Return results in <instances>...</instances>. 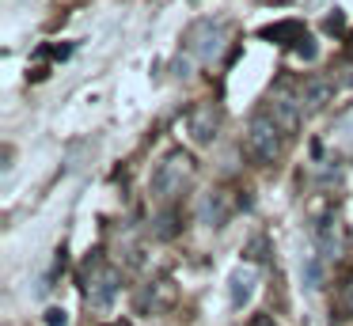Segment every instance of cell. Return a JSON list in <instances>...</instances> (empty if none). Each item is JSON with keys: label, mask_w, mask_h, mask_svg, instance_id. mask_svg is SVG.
<instances>
[{"label": "cell", "mask_w": 353, "mask_h": 326, "mask_svg": "<svg viewBox=\"0 0 353 326\" xmlns=\"http://www.w3.org/2000/svg\"><path fill=\"white\" fill-rule=\"evenodd\" d=\"M285 144H289V133H285L281 121H277L266 106L254 110L251 121H247V136H243L247 159L259 163V167H270V163H277V159L285 156Z\"/></svg>", "instance_id": "obj_1"}, {"label": "cell", "mask_w": 353, "mask_h": 326, "mask_svg": "<svg viewBox=\"0 0 353 326\" xmlns=\"http://www.w3.org/2000/svg\"><path fill=\"white\" fill-rule=\"evenodd\" d=\"M194 174H198V163H194L190 152H183V148L168 152L152 171V197L163 205H171L175 197H183L186 190H190Z\"/></svg>", "instance_id": "obj_2"}, {"label": "cell", "mask_w": 353, "mask_h": 326, "mask_svg": "<svg viewBox=\"0 0 353 326\" xmlns=\"http://www.w3.org/2000/svg\"><path fill=\"white\" fill-rule=\"evenodd\" d=\"M118 288H122V273L114 269L110 262H103V258H92L88 262V273H84V296L92 307L107 311L110 303H114Z\"/></svg>", "instance_id": "obj_3"}, {"label": "cell", "mask_w": 353, "mask_h": 326, "mask_svg": "<svg viewBox=\"0 0 353 326\" xmlns=\"http://www.w3.org/2000/svg\"><path fill=\"white\" fill-rule=\"evenodd\" d=\"M224 42H228V27H224L221 19L190 23V30H186V38H183L186 53H194L198 61H216L221 50H224Z\"/></svg>", "instance_id": "obj_4"}, {"label": "cell", "mask_w": 353, "mask_h": 326, "mask_svg": "<svg viewBox=\"0 0 353 326\" xmlns=\"http://www.w3.org/2000/svg\"><path fill=\"white\" fill-rule=\"evenodd\" d=\"M179 303V288L171 277H156L148 281V285H141V292L133 296V307H137V315H163V311H171Z\"/></svg>", "instance_id": "obj_5"}, {"label": "cell", "mask_w": 353, "mask_h": 326, "mask_svg": "<svg viewBox=\"0 0 353 326\" xmlns=\"http://www.w3.org/2000/svg\"><path fill=\"white\" fill-rule=\"evenodd\" d=\"M221 125H224V110L216 103H194L190 114H186V133H190L194 144H213Z\"/></svg>", "instance_id": "obj_6"}, {"label": "cell", "mask_w": 353, "mask_h": 326, "mask_svg": "<svg viewBox=\"0 0 353 326\" xmlns=\"http://www.w3.org/2000/svg\"><path fill=\"white\" fill-rule=\"evenodd\" d=\"M266 110L274 114L277 121L285 125V133H296L300 129V118H304V103H300V91H292L289 83H277L274 91H270V99H266Z\"/></svg>", "instance_id": "obj_7"}, {"label": "cell", "mask_w": 353, "mask_h": 326, "mask_svg": "<svg viewBox=\"0 0 353 326\" xmlns=\"http://www.w3.org/2000/svg\"><path fill=\"white\" fill-rule=\"evenodd\" d=\"M330 99H334V80H330V76H307V80L300 83V103H304L307 110H323Z\"/></svg>", "instance_id": "obj_8"}, {"label": "cell", "mask_w": 353, "mask_h": 326, "mask_svg": "<svg viewBox=\"0 0 353 326\" xmlns=\"http://www.w3.org/2000/svg\"><path fill=\"white\" fill-rule=\"evenodd\" d=\"M262 38H270V42H277V45H304L307 38V30H304V23H296V19H281V23H274V27H262Z\"/></svg>", "instance_id": "obj_9"}, {"label": "cell", "mask_w": 353, "mask_h": 326, "mask_svg": "<svg viewBox=\"0 0 353 326\" xmlns=\"http://www.w3.org/2000/svg\"><path fill=\"white\" fill-rule=\"evenodd\" d=\"M254 281H259V273L251 269V265H239L236 273H232V281H228V300H232V307H243L247 300L254 296Z\"/></svg>", "instance_id": "obj_10"}, {"label": "cell", "mask_w": 353, "mask_h": 326, "mask_svg": "<svg viewBox=\"0 0 353 326\" xmlns=\"http://www.w3.org/2000/svg\"><path fill=\"white\" fill-rule=\"evenodd\" d=\"M201 216L209 220L213 227H221L224 220L232 216V201H228V190H209L205 201H201Z\"/></svg>", "instance_id": "obj_11"}, {"label": "cell", "mask_w": 353, "mask_h": 326, "mask_svg": "<svg viewBox=\"0 0 353 326\" xmlns=\"http://www.w3.org/2000/svg\"><path fill=\"white\" fill-rule=\"evenodd\" d=\"M315 239H319V250L323 258H338V250H342L345 235H342V224H338L334 216H327L319 227H315Z\"/></svg>", "instance_id": "obj_12"}, {"label": "cell", "mask_w": 353, "mask_h": 326, "mask_svg": "<svg viewBox=\"0 0 353 326\" xmlns=\"http://www.w3.org/2000/svg\"><path fill=\"white\" fill-rule=\"evenodd\" d=\"M334 307L342 318H353V269L338 281V292H334Z\"/></svg>", "instance_id": "obj_13"}, {"label": "cell", "mask_w": 353, "mask_h": 326, "mask_svg": "<svg viewBox=\"0 0 353 326\" xmlns=\"http://www.w3.org/2000/svg\"><path fill=\"white\" fill-rule=\"evenodd\" d=\"M46 326H69V315H65V307H50V311H46Z\"/></svg>", "instance_id": "obj_14"}, {"label": "cell", "mask_w": 353, "mask_h": 326, "mask_svg": "<svg viewBox=\"0 0 353 326\" xmlns=\"http://www.w3.org/2000/svg\"><path fill=\"white\" fill-rule=\"evenodd\" d=\"M342 12H334V15H327V30H342Z\"/></svg>", "instance_id": "obj_15"}]
</instances>
